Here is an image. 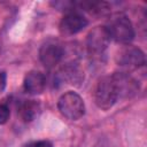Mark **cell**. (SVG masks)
<instances>
[{"instance_id":"6da1fadb","label":"cell","mask_w":147,"mask_h":147,"mask_svg":"<svg viewBox=\"0 0 147 147\" xmlns=\"http://www.w3.org/2000/svg\"><path fill=\"white\" fill-rule=\"evenodd\" d=\"M110 39L122 45H130L134 38V29L130 18L123 13L113 14L105 25Z\"/></svg>"},{"instance_id":"7a4b0ae2","label":"cell","mask_w":147,"mask_h":147,"mask_svg":"<svg viewBox=\"0 0 147 147\" xmlns=\"http://www.w3.org/2000/svg\"><path fill=\"white\" fill-rule=\"evenodd\" d=\"M57 109L65 118L70 121H77L85 114V103L78 93L68 91L59 98Z\"/></svg>"},{"instance_id":"3957f363","label":"cell","mask_w":147,"mask_h":147,"mask_svg":"<svg viewBox=\"0 0 147 147\" xmlns=\"http://www.w3.org/2000/svg\"><path fill=\"white\" fill-rule=\"evenodd\" d=\"M93 96L95 105L102 110H108L116 103L118 98L110 76H103L98 80Z\"/></svg>"},{"instance_id":"277c9868","label":"cell","mask_w":147,"mask_h":147,"mask_svg":"<svg viewBox=\"0 0 147 147\" xmlns=\"http://www.w3.org/2000/svg\"><path fill=\"white\" fill-rule=\"evenodd\" d=\"M146 62L145 53L136 46L125 45L122 47L116 55V63L123 69L122 71H132L144 67Z\"/></svg>"},{"instance_id":"5b68a950","label":"cell","mask_w":147,"mask_h":147,"mask_svg":"<svg viewBox=\"0 0 147 147\" xmlns=\"http://www.w3.org/2000/svg\"><path fill=\"white\" fill-rule=\"evenodd\" d=\"M118 99H130L139 91L138 80L126 71H117L110 75Z\"/></svg>"},{"instance_id":"8992f818","label":"cell","mask_w":147,"mask_h":147,"mask_svg":"<svg viewBox=\"0 0 147 147\" xmlns=\"http://www.w3.org/2000/svg\"><path fill=\"white\" fill-rule=\"evenodd\" d=\"M110 42L109 33L106 26L93 28L86 37V48L91 55H101Z\"/></svg>"},{"instance_id":"52a82bcc","label":"cell","mask_w":147,"mask_h":147,"mask_svg":"<svg viewBox=\"0 0 147 147\" xmlns=\"http://www.w3.org/2000/svg\"><path fill=\"white\" fill-rule=\"evenodd\" d=\"M87 24L88 21L85 18V16H83L76 10H72L67 13L62 17L59 25V30L63 36H72L82 31Z\"/></svg>"},{"instance_id":"ba28073f","label":"cell","mask_w":147,"mask_h":147,"mask_svg":"<svg viewBox=\"0 0 147 147\" xmlns=\"http://www.w3.org/2000/svg\"><path fill=\"white\" fill-rule=\"evenodd\" d=\"M64 57V49L59 44L47 42L39 49V60L47 69L56 67Z\"/></svg>"},{"instance_id":"9c48e42d","label":"cell","mask_w":147,"mask_h":147,"mask_svg":"<svg viewBox=\"0 0 147 147\" xmlns=\"http://www.w3.org/2000/svg\"><path fill=\"white\" fill-rule=\"evenodd\" d=\"M55 79L60 84L79 86L84 80V72L77 63H67L59 70Z\"/></svg>"},{"instance_id":"30bf717a","label":"cell","mask_w":147,"mask_h":147,"mask_svg":"<svg viewBox=\"0 0 147 147\" xmlns=\"http://www.w3.org/2000/svg\"><path fill=\"white\" fill-rule=\"evenodd\" d=\"M24 91L31 95L40 94L46 88V77L41 71L31 70L26 72L23 80Z\"/></svg>"},{"instance_id":"8fae6325","label":"cell","mask_w":147,"mask_h":147,"mask_svg":"<svg viewBox=\"0 0 147 147\" xmlns=\"http://www.w3.org/2000/svg\"><path fill=\"white\" fill-rule=\"evenodd\" d=\"M40 110H41L40 103L33 99L22 100L17 105V114H18L20 118L25 123L34 121L39 116Z\"/></svg>"},{"instance_id":"7c38bea8","label":"cell","mask_w":147,"mask_h":147,"mask_svg":"<svg viewBox=\"0 0 147 147\" xmlns=\"http://www.w3.org/2000/svg\"><path fill=\"white\" fill-rule=\"evenodd\" d=\"M76 7L84 9L88 14L96 17L106 16L110 11L109 3L105 1H82V2H76Z\"/></svg>"},{"instance_id":"4fadbf2b","label":"cell","mask_w":147,"mask_h":147,"mask_svg":"<svg viewBox=\"0 0 147 147\" xmlns=\"http://www.w3.org/2000/svg\"><path fill=\"white\" fill-rule=\"evenodd\" d=\"M10 116V108L6 100L0 101V125L6 124Z\"/></svg>"},{"instance_id":"5bb4252c","label":"cell","mask_w":147,"mask_h":147,"mask_svg":"<svg viewBox=\"0 0 147 147\" xmlns=\"http://www.w3.org/2000/svg\"><path fill=\"white\" fill-rule=\"evenodd\" d=\"M28 147H53V145L48 140H39V141H34L30 144Z\"/></svg>"},{"instance_id":"9a60e30c","label":"cell","mask_w":147,"mask_h":147,"mask_svg":"<svg viewBox=\"0 0 147 147\" xmlns=\"http://www.w3.org/2000/svg\"><path fill=\"white\" fill-rule=\"evenodd\" d=\"M7 84V75L5 71H0V92H2Z\"/></svg>"}]
</instances>
